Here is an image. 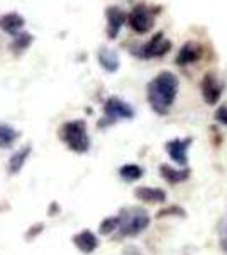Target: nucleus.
Instances as JSON below:
<instances>
[{"label": "nucleus", "mask_w": 227, "mask_h": 255, "mask_svg": "<svg viewBox=\"0 0 227 255\" xmlns=\"http://www.w3.org/2000/svg\"><path fill=\"white\" fill-rule=\"evenodd\" d=\"M180 80L175 73L161 72L148 84V102L151 109L159 116L170 113L173 102L178 96Z\"/></svg>", "instance_id": "f257e3e1"}, {"label": "nucleus", "mask_w": 227, "mask_h": 255, "mask_svg": "<svg viewBox=\"0 0 227 255\" xmlns=\"http://www.w3.org/2000/svg\"><path fill=\"white\" fill-rule=\"evenodd\" d=\"M151 218L146 209L141 208H126L119 215V235L136 237L143 233L150 226Z\"/></svg>", "instance_id": "f03ea898"}, {"label": "nucleus", "mask_w": 227, "mask_h": 255, "mask_svg": "<svg viewBox=\"0 0 227 255\" xmlns=\"http://www.w3.org/2000/svg\"><path fill=\"white\" fill-rule=\"evenodd\" d=\"M60 136L67 143L70 150L76 151V153H85L90 148V138L86 133V123L83 119H76V121L65 123L60 129Z\"/></svg>", "instance_id": "7ed1b4c3"}, {"label": "nucleus", "mask_w": 227, "mask_h": 255, "mask_svg": "<svg viewBox=\"0 0 227 255\" xmlns=\"http://www.w3.org/2000/svg\"><path fill=\"white\" fill-rule=\"evenodd\" d=\"M154 9L148 7L146 3H138L133 10L127 14V22L129 27L138 34H146L154 26Z\"/></svg>", "instance_id": "20e7f679"}, {"label": "nucleus", "mask_w": 227, "mask_h": 255, "mask_svg": "<svg viewBox=\"0 0 227 255\" xmlns=\"http://www.w3.org/2000/svg\"><path fill=\"white\" fill-rule=\"evenodd\" d=\"M170 48H171L170 39L164 38L163 32H156L148 43H144L143 46H139V48H134L133 55L141 60H152V58L163 56L164 53L170 51Z\"/></svg>", "instance_id": "39448f33"}, {"label": "nucleus", "mask_w": 227, "mask_h": 255, "mask_svg": "<svg viewBox=\"0 0 227 255\" xmlns=\"http://www.w3.org/2000/svg\"><path fill=\"white\" fill-rule=\"evenodd\" d=\"M104 113H105L104 119H107L109 123L119 121V119H133L136 114L134 109L119 97H110L109 101L105 102Z\"/></svg>", "instance_id": "423d86ee"}, {"label": "nucleus", "mask_w": 227, "mask_h": 255, "mask_svg": "<svg viewBox=\"0 0 227 255\" xmlns=\"http://www.w3.org/2000/svg\"><path fill=\"white\" fill-rule=\"evenodd\" d=\"M105 17H107V36H109V39H115L124 27V24L127 22V14L121 7L112 5V7H107Z\"/></svg>", "instance_id": "0eeeda50"}, {"label": "nucleus", "mask_w": 227, "mask_h": 255, "mask_svg": "<svg viewBox=\"0 0 227 255\" xmlns=\"http://www.w3.org/2000/svg\"><path fill=\"white\" fill-rule=\"evenodd\" d=\"M192 145V138H176V139H171V141L166 143V151L168 155L171 157V160H175L178 165L185 167L188 162V148Z\"/></svg>", "instance_id": "6e6552de"}, {"label": "nucleus", "mask_w": 227, "mask_h": 255, "mask_svg": "<svg viewBox=\"0 0 227 255\" xmlns=\"http://www.w3.org/2000/svg\"><path fill=\"white\" fill-rule=\"evenodd\" d=\"M202 96L209 106H216L222 96V85L212 73H207L202 80Z\"/></svg>", "instance_id": "1a4fd4ad"}, {"label": "nucleus", "mask_w": 227, "mask_h": 255, "mask_svg": "<svg viewBox=\"0 0 227 255\" xmlns=\"http://www.w3.org/2000/svg\"><path fill=\"white\" fill-rule=\"evenodd\" d=\"M202 46L197 43H193V41H188V43H185L183 46L180 48L178 51V56H176V65H180V67H187V65H192L195 63V61H199L202 58Z\"/></svg>", "instance_id": "9d476101"}, {"label": "nucleus", "mask_w": 227, "mask_h": 255, "mask_svg": "<svg viewBox=\"0 0 227 255\" xmlns=\"http://www.w3.org/2000/svg\"><path fill=\"white\" fill-rule=\"evenodd\" d=\"M24 24H26V19L20 14H17V12H9V14L0 15V29L12 36V38L22 31Z\"/></svg>", "instance_id": "9b49d317"}, {"label": "nucleus", "mask_w": 227, "mask_h": 255, "mask_svg": "<svg viewBox=\"0 0 227 255\" xmlns=\"http://www.w3.org/2000/svg\"><path fill=\"white\" fill-rule=\"evenodd\" d=\"M134 196L139 201H143V203H150V204L164 203L166 201V192L158 187H138L134 191Z\"/></svg>", "instance_id": "f8f14e48"}, {"label": "nucleus", "mask_w": 227, "mask_h": 255, "mask_svg": "<svg viewBox=\"0 0 227 255\" xmlns=\"http://www.w3.org/2000/svg\"><path fill=\"white\" fill-rule=\"evenodd\" d=\"M98 63L102 65V68L105 70V72L109 73H114L119 70V65H121V61H119V55L114 51V49H109V48H100L98 49Z\"/></svg>", "instance_id": "ddd939ff"}, {"label": "nucleus", "mask_w": 227, "mask_h": 255, "mask_svg": "<svg viewBox=\"0 0 227 255\" xmlns=\"http://www.w3.org/2000/svg\"><path fill=\"white\" fill-rule=\"evenodd\" d=\"M73 244H75L76 249L81 250L83 254H92L93 250L98 247V240L92 232L83 230V232H80L78 235L73 237Z\"/></svg>", "instance_id": "4468645a"}, {"label": "nucleus", "mask_w": 227, "mask_h": 255, "mask_svg": "<svg viewBox=\"0 0 227 255\" xmlns=\"http://www.w3.org/2000/svg\"><path fill=\"white\" fill-rule=\"evenodd\" d=\"M159 172H161V177H163V179L166 180V182H170V184H180V182H183V180H187L188 175H190L188 168H183V170H175V168H171L170 165H161Z\"/></svg>", "instance_id": "2eb2a0df"}, {"label": "nucleus", "mask_w": 227, "mask_h": 255, "mask_svg": "<svg viewBox=\"0 0 227 255\" xmlns=\"http://www.w3.org/2000/svg\"><path fill=\"white\" fill-rule=\"evenodd\" d=\"M29 153H31V146H24V148H20L19 151H15V153L12 155L10 162H9V172H10V174H19L20 168H22L24 163H26Z\"/></svg>", "instance_id": "dca6fc26"}, {"label": "nucleus", "mask_w": 227, "mask_h": 255, "mask_svg": "<svg viewBox=\"0 0 227 255\" xmlns=\"http://www.w3.org/2000/svg\"><path fill=\"white\" fill-rule=\"evenodd\" d=\"M19 133L14 128L7 126V125H0V148H10L17 141Z\"/></svg>", "instance_id": "f3484780"}, {"label": "nucleus", "mask_w": 227, "mask_h": 255, "mask_svg": "<svg viewBox=\"0 0 227 255\" xmlns=\"http://www.w3.org/2000/svg\"><path fill=\"white\" fill-rule=\"evenodd\" d=\"M32 41H34V36L29 34V32H19L17 36H14V41L10 44V49L15 53H22L31 46Z\"/></svg>", "instance_id": "a211bd4d"}, {"label": "nucleus", "mask_w": 227, "mask_h": 255, "mask_svg": "<svg viewBox=\"0 0 227 255\" xmlns=\"http://www.w3.org/2000/svg\"><path fill=\"white\" fill-rule=\"evenodd\" d=\"M119 174H121L122 179L127 180V182H134V180L141 179L144 175V170H143V167L136 165V163H127V165L121 167Z\"/></svg>", "instance_id": "6ab92c4d"}, {"label": "nucleus", "mask_w": 227, "mask_h": 255, "mask_svg": "<svg viewBox=\"0 0 227 255\" xmlns=\"http://www.w3.org/2000/svg\"><path fill=\"white\" fill-rule=\"evenodd\" d=\"M98 230H100L102 235H110V233H114L115 230H119V216L105 218V220L100 223V228Z\"/></svg>", "instance_id": "aec40b11"}, {"label": "nucleus", "mask_w": 227, "mask_h": 255, "mask_svg": "<svg viewBox=\"0 0 227 255\" xmlns=\"http://www.w3.org/2000/svg\"><path fill=\"white\" fill-rule=\"evenodd\" d=\"M219 237H221L222 250H226L227 252V216L221 221V226H219Z\"/></svg>", "instance_id": "412c9836"}, {"label": "nucleus", "mask_w": 227, "mask_h": 255, "mask_svg": "<svg viewBox=\"0 0 227 255\" xmlns=\"http://www.w3.org/2000/svg\"><path fill=\"white\" fill-rule=\"evenodd\" d=\"M185 216V209H181L178 206H171V208H166V209H161L158 213V218H163V216Z\"/></svg>", "instance_id": "4be33fe9"}, {"label": "nucleus", "mask_w": 227, "mask_h": 255, "mask_svg": "<svg viewBox=\"0 0 227 255\" xmlns=\"http://www.w3.org/2000/svg\"><path fill=\"white\" fill-rule=\"evenodd\" d=\"M216 119H217V123L227 126V104L219 106V109L216 111Z\"/></svg>", "instance_id": "5701e85b"}, {"label": "nucleus", "mask_w": 227, "mask_h": 255, "mask_svg": "<svg viewBox=\"0 0 227 255\" xmlns=\"http://www.w3.org/2000/svg\"><path fill=\"white\" fill-rule=\"evenodd\" d=\"M124 255H143V252L139 249H136V247H127L124 250Z\"/></svg>", "instance_id": "b1692460"}]
</instances>
